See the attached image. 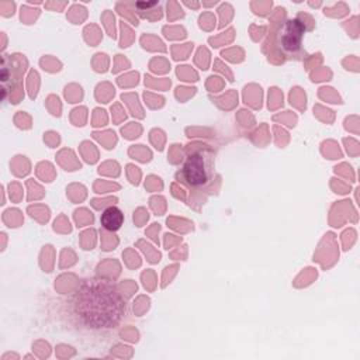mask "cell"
I'll return each mask as SVG.
<instances>
[{
    "label": "cell",
    "instance_id": "1",
    "mask_svg": "<svg viewBox=\"0 0 360 360\" xmlns=\"http://www.w3.org/2000/svg\"><path fill=\"white\" fill-rule=\"evenodd\" d=\"M69 309L82 326L105 330L121 323L127 311V302L112 278L94 276L80 283L70 298Z\"/></svg>",
    "mask_w": 360,
    "mask_h": 360
},
{
    "label": "cell",
    "instance_id": "2",
    "mask_svg": "<svg viewBox=\"0 0 360 360\" xmlns=\"http://www.w3.org/2000/svg\"><path fill=\"white\" fill-rule=\"evenodd\" d=\"M179 179L193 190L207 187L214 180V152L207 146L193 149L180 167Z\"/></svg>",
    "mask_w": 360,
    "mask_h": 360
},
{
    "label": "cell",
    "instance_id": "3",
    "mask_svg": "<svg viewBox=\"0 0 360 360\" xmlns=\"http://www.w3.org/2000/svg\"><path fill=\"white\" fill-rule=\"evenodd\" d=\"M307 28L300 18L284 21L277 34V46L285 55H295L302 48V39Z\"/></svg>",
    "mask_w": 360,
    "mask_h": 360
},
{
    "label": "cell",
    "instance_id": "4",
    "mask_svg": "<svg viewBox=\"0 0 360 360\" xmlns=\"http://www.w3.org/2000/svg\"><path fill=\"white\" fill-rule=\"evenodd\" d=\"M100 222H101V226H103L105 231L115 232V231H118V229L122 226V224H124V214H122V211H121L118 207L110 205V207H107V208L101 212Z\"/></svg>",
    "mask_w": 360,
    "mask_h": 360
},
{
    "label": "cell",
    "instance_id": "5",
    "mask_svg": "<svg viewBox=\"0 0 360 360\" xmlns=\"http://www.w3.org/2000/svg\"><path fill=\"white\" fill-rule=\"evenodd\" d=\"M156 4H158V1H153V3H138L136 6H138V7H142V6H143V7L148 8V7H152V6H156Z\"/></svg>",
    "mask_w": 360,
    "mask_h": 360
}]
</instances>
